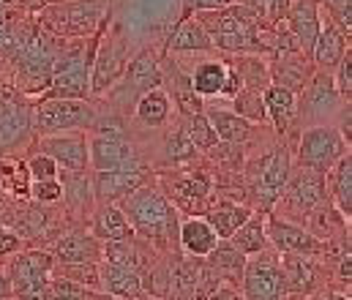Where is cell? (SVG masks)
Returning a JSON list of instances; mask_svg holds the SVG:
<instances>
[{
  "instance_id": "obj_22",
  "label": "cell",
  "mask_w": 352,
  "mask_h": 300,
  "mask_svg": "<svg viewBox=\"0 0 352 300\" xmlns=\"http://www.w3.org/2000/svg\"><path fill=\"white\" fill-rule=\"evenodd\" d=\"M177 238H180V246L186 249L188 257H208L213 251V246L219 243V235L205 221V216L186 218L180 224V229H177Z\"/></svg>"
},
{
  "instance_id": "obj_48",
  "label": "cell",
  "mask_w": 352,
  "mask_h": 300,
  "mask_svg": "<svg viewBox=\"0 0 352 300\" xmlns=\"http://www.w3.org/2000/svg\"><path fill=\"white\" fill-rule=\"evenodd\" d=\"M320 300H350V292L344 295V292H339V290H331L328 295H322Z\"/></svg>"
},
{
  "instance_id": "obj_1",
  "label": "cell",
  "mask_w": 352,
  "mask_h": 300,
  "mask_svg": "<svg viewBox=\"0 0 352 300\" xmlns=\"http://www.w3.org/2000/svg\"><path fill=\"white\" fill-rule=\"evenodd\" d=\"M197 22L208 30L213 47L224 52H249V49H263L260 44V16H254L246 5H224V8H210V11H194Z\"/></svg>"
},
{
  "instance_id": "obj_10",
  "label": "cell",
  "mask_w": 352,
  "mask_h": 300,
  "mask_svg": "<svg viewBox=\"0 0 352 300\" xmlns=\"http://www.w3.org/2000/svg\"><path fill=\"white\" fill-rule=\"evenodd\" d=\"M265 235H267V246L278 254H306V257H317L322 251V240L314 238L309 229L289 224L287 218H267L265 221Z\"/></svg>"
},
{
  "instance_id": "obj_45",
  "label": "cell",
  "mask_w": 352,
  "mask_h": 300,
  "mask_svg": "<svg viewBox=\"0 0 352 300\" xmlns=\"http://www.w3.org/2000/svg\"><path fill=\"white\" fill-rule=\"evenodd\" d=\"M19 246H22L19 235H14V232H8V229H0V257L19 251Z\"/></svg>"
},
{
  "instance_id": "obj_40",
  "label": "cell",
  "mask_w": 352,
  "mask_h": 300,
  "mask_svg": "<svg viewBox=\"0 0 352 300\" xmlns=\"http://www.w3.org/2000/svg\"><path fill=\"white\" fill-rule=\"evenodd\" d=\"M25 167H28L30 181H52V178L60 175V167H58L47 153H36V156H30V161H28Z\"/></svg>"
},
{
  "instance_id": "obj_5",
  "label": "cell",
  "mask_w": 352,
  "mask_h": 300,
  "mask_svg": "<svg viewBox=\"0 0 352 300\" xmlns=\"http://www.w3.org/2000/svg\"><path fill=\"white\" fill-rule=\"evenodd\" d=\"M243 298L246 300H284L287 284L281 270L278 251H270V246L246 257L243 265Z\"/></svg>"
},
{
  "instance_id": "obj_41",
  "label": "cell",
  "mask_w": 352,
  "mask_h": 300,
  "mask_svg": "<svg viewBox=\"0 0 352 300\" xmlns=\"http://www.w3.org/2000/svg\"><path fill=\"white\" fill-rule=\"evenodd\" d=\"M30 197L36 202H44V205H52L63 197V183L58 178L52 181H30Z\"/></svg>"
},
{
  "instance_id": "obj_27",
  "label": "cell",
  "mask_w": 352,
  "mask_h": 300,
  "mask_svg": "<svg viewBox=\"0 0 352 300\" xmlns=\"http://www.w3.org/2000/svg\"><path fill=\"white\" fill-rule=\"evenodd\" d=\"M252 216L249 207L243 205H235V202H219L216 207H208L205 213V221L213 227V232L219 235V240H227L246 218Z\"/></svg>"
},
{
  "instance_id": "obj_51",
  "label": "cell",
  "mask_w": 352,
  "mask_h": 300,
  "mask_svg": "<svg viewBox=\"0 0 352 300\" xmlns=\"http://www.w3.org/2000/svg\"><path fill=\"white\" fill-rule=\"evenodd\" d=\"M331 3H344V0H331Z\"/></svg>"
},
{
  "instance_id": "obj_38",
  "label": "cell",
  "mask_w": 352,
  "mask_h": 300,
  "mask_svg": "<svg viewBox=\"0 0 352 300\" xmlns=\"http://www.w3.org/2000/svg\"><path fill=\"white\" fill-rule=\"evenodd\" d=\"M63 172H66V170H63ZM85 172H88V170H85ZM85 172H69L72 181L63 186V197L72 202L74 207H77V205H80V207L88 205L90 197H93V192H90V181L85 178Z\"/></svg>"
},
{
  "instance_id": "obj_4",
  "label": "cell",
  "mask_w": 352,
  "mask_h": 300,
  "mask_svg": "<svg viewBox=\"0 0 352 300\" xmlns=\"http://www.w3.org/2000/svg\"><path fill=\"white\" fill-rule=\"evenodd\" d=\"M55 270V257L50 251H22L11 262L8 290L16 300H50V279Z\"/></svg>"
},
{
  "instance_id": "obj_35",
  "label": "cell",
  "mask_w": 352,
  "mask_h": 300,
  "mask_svg": "<svg viewBox=\"0 0 352 300\" xmlns=\"http://www.w3.org/2000/svg\"><path fill=\"white\" fill-rule=\"evenodd\" d=\"M232 112H238L241 117H246L249 123H263L265 117V104L263 93L257 88H241L235 96H232Z\"/></svg>"
},
{
  "instance_id": "obj_49",
  "label": "cell",
  "mask_w": 352,
  "mask_h": 300,
  "mask_svg": "<svg viewBox=\"0 0 352 300\" xmlns=\"http://www.w3.org/2000/svg\"><path fill=\"white\" fill-rule=\"evenodd\" d=\"M8 292H11V290H8V281L0 276V300H6V295H8Z\"/></svg>"
},
{
  "instance_id": "obj_30",
  "label": "cell",
  "mask_w": 352,
  "mask_h": 300,
  "mask_svg": "<svg viewBox=\"0 0 352 300\" xmlns=\"http://www.w3.org/2000/svg\"><path fill=\"white\" fill-rule=\"evenodd\" d=\"M137 120L156 128L170 120V96L162 88H151L137 99Z\"/></svg>"
},
{
  "instance_id": "obj_42",
  "label": "cell",
  "mask_w": 352,
  "mask_h": 300,
  "mask_svg": "<svg viewBox=\"0 0 352 300\" xmlns=\"http://www.w3.org/2000/svg\"><path fill=\"white\" fill-rule=\"evenodd\" d=\"M333 82H336V91L350 101V93H352V52L350 49L342 55V60H339V66H336Z\"/></svg>"
},
{
  "instance_id": "obj_23",
  "label": "cell",
  "mask_w": 352,
  "mask_h": 300,
  "mask_svg": "<svg viewBox=\"0 0 352 300\" xmlns=\"http://www.w3.org/2000/svg\"><path fill=\"white\" fill-rule=\"evenodd\" d=\"M278 257H281L287 292H295V295L311 292L317 284V268H314L311 257H306V254H278Z\"/></svg>"
},
{
  "instance_id": "obj_16",
  "label": "cell",
  "mask_w": 352,
  "mask_h": 300,
  "mask_svg": "<svg viewBox=\"0 0 352 300\" xmlns=\"http://www.w3.org/2000/svg\"><path fill=\"white\" fill-rule=\"evenodd\" d=\"M287 19H289V30L298 41V47L311 55V47H314V38L320 33V5L317 0H289L287 5Z\"/></svg>"
},
{
  "instance_id": "obj_17",
  "label": "cell",
  "mask_w": 352,
  "mask_h": 300,
  "mask_svg": "<svg viewBox=\"0 0 352 300\" xmlns=\"http://www.w3.org/2000/svg\"><path fill=\"white\" fill-rule=\"evenodd\" d=\"M98 276H101V290L112 298L134 300L142 292V276L137 268H129L120 262H107L104 268H98Z\"/></svg>"
},
{
  "instance_id": "obj_43",
  "label": "cell",
  "mask_w": 352,
  "mask_h": 300,
  "mask_svg": "<svg viewBox=\"0 0 352 300\" xmlns=\"http://www.w3.org/2000/svg\"><path fill=\"white\" fill-rule=\"evenodd\" d=\"M331 22H333L342 33L350 36V30H352V3L350 0H344V3H331Z\"/></svg>"
},
{
  "instance_id": "obj_37",
  "label": "cell",
  "mask_w": 352,
  "mask_h": 300,
  "mask_svg": "<svg viewBox=\"0 0 352 300\" xmlns=\"http://www.w3.org/2000/svg\"><path fill=\"white\" fill-rule=\"evenodd\" d=\"M0 172H3V183L11 186L16 197H30V175L25 164H0Z\"/></svg>"
},
{
  "instance_id": "obj_46",
  "label": "cell",
  "mask_w": 352,
  "mask_h": 300,
  "mask_svg": "<svg viewBox=\"0 0 352 300\" xmlns=\"http://www.w3.org/2000/svg\"><path fill=\"white\" fill-rule=\"evenodd\" d=\"M232 3H238V0H186V8L188 11H210V8H224Z\"/></svg>"
},
{
  "instance_id": "obj_39",
  "label": "cell",
  "mask_w": 352,
  "mask_h": 300,
  "mask_svg": "<svg viewBox=\"0 0 352 300\" xmlns=\"http://www.w3.org/2000/svg\"><path fill=\"white\" fill-rule=\"evenodd\" d=\"M50 300H90L88 290L72 279H50Z\"/></svg>"
},
{
  "instance_id": "obj_50",
  "label": "cell",
  "mask_w": 352,
  "mask_h": 300,
  "mask_svg": "<svg viewBox=\"0 0 352 300\" xmlns=\"http://www.w3.org/2000/svg\"><path fill=\"white\" fill-rule=\"evenodd\" d=\"M11 3H14V0H0V5H11Z\"/></svg>"
},
{
  "instance_id": "obj_9",
  "label": "cell",
  "mask_w": 352,
  "mask_h": 300,
  "mask_svg": "<svg viewBox=\"0 0 352 300\" xmlns=\"http://www.w3.org/2000/svg\"><path fill=\"white\" fill-rule=\"evenodd\" d=\"M322 200H325V175L300 167L295 175L289 172L276 202H281L284 213L298 216V218H309V213Z\"/></svg>"
},
{
  "instance_id": "obj_8",
  "label": "cell",
  "mask_w": 352,
  "mask_h": 300,
  "mask_svg": "<svg viewBox=\"0 0 352 300\" xmlns=\"http://www.w3.org/2000/svg\"><path fill=\"white\" fill-rule=\"evenodd\" d=\"M90 60L80 49L66 52L52 63V77L47 85V96L52 99H85L90 93Z\"/></svg>"
},
{
  "instance_id": "obj_24",
  "label": "cell",
  "mask_w": 352,
  "mask_h": 300,
  "mask_svg": "<svg viewBox=\"0 0 352 300\" xmlns=\"http://www.w3.org/2000/svg\"><path fill=\"white\" fill-rule=\"evenodd\" d=\"M263 104H265V115L273 120L276 131H287V126L298 115V109H295L298 106L295 93L287 85H267L263 93Z\"/></svg>"
},
{
  "instance_id": "obj_15",
  "label": "cell",
  "mask_w": 352,
  "mask_h": 300,
  "mask_svg": "<svg viewBox=\"0 0 352 300\" xmlns=\"http://www.w3.org/2000/svg\"><path fill=\"white\" fill-rule=\"evenodd\" d=\"M126 71V55L120 44L107 41L96 55H93V71H90V93H104L109 91L118 80H123Z\"/></svg>"
},
{
  "instance_id": "obj_3",
  "label": "cell",
  "mask_w": 352,
  "mask_h": 300,
  "mask_svg": "<svg viewBox=\"0 0 352 300\" xmlns=\"http://www.w3.org/2000/svg\"><path fill=\"white\" fill-rule=\"evenodd\" d=\"M88 139V159L96 172L101 170H140V156L118 123H93Z\"/></svg>"
},
{
  "instance_id": "obj_25",
  "label": "cell",
  "mask_w": 352,
  "mask_h": 300,
  "mask_svg": "<svg viewBox=\"0 0 352 300\" xmlns=\"http://www.w3.org/2000/svg\"><path fill=\"white\" fill-rule=\"evenodd\" d=\"M205 117H208V123L213 126L216 137L224 139V142H230V145L246 142V139L252 137V131H254V123H249L246 117H241V115L232 112V109H221V106H216V109H208Z\"/></svg>"
},
{
  "instance_id": "obj_6",
  "label": "cell",
  "mask_w": 352,
  "mask_h": 300,
  "mask_svg": "<svg viewBox=\"0 0 352 300\" xmlns=\"http://www.w3.org/2000/svg\"><path fill=\"white\" fill-rule=\"evenodd\" d=\"M344 153H350V142L344 139V134L336 126H309L300 134V145H298V161L306 170L314 172H328Z\"/></svg>"
},
{
  "instance_id": "obj_33",
  "label": "cell",
  "mask_w": 352,
  "mask_h": 300,
  "mask_svg": "<svg viewBox=\"0 0 352 300\" xmlns=\"http://www.w3.org/2000/svg\"><path fill=\"white\" fill-rule=\"evenodd\" d=\"M208 194H210V181H208V175H202V172L173 178V197H175L180 205H188V207H191V202H194V205L202 207V202H205Z\"/></svg>"
},
{
  "instance_id": "obj_44",
  "label": "cell",
  "mask_w": 352,
  "mask_h": 300,
  "mask_svg": "<svg viewBox=\"0 0 352 300\" xmlns=\"http://www.w3.org/2000/svg\"><path fill=\"white\" fill-rule=\"evenodd\" d=\"M241 88H243V80H241L238 69H227V77H224V85H221V93H219V96L232 99V96H235Z\"/></svg>"
},
{
  "instance_id": "obj_12",
  "label": "cell",
  "mask_w": 352,
  "mask_h": 300,
  "mask_svg": "<svg viewBox=\"0 0 352 300\" xmlns=\"http://www.w3.org/2000/svg\"><path fill=\"white\" fill-rule=\"evenodd\" d=\"M344 96L336 91L333 74L331 71H317V77L311 80V85L306 88L303 99H300V117L311 120V117H325L342 109Z\"/></svg>"
},
{
  "instance_id": "obj_11",
  "label": "cell",
  "mask_w": 352,
  "mask_h": 300,
  "mask_svg": "<svg viewBox=\"0 0 352 300\" xmlns=\"http://www.w3.org/2000/svg\"><path fill=\"white\" fill-rule=\"evenodd\" d=\"M38 153H47L60 170L66 172H85L90 167L88 139L72 131H55L38 139Z\"/></svg>"
},
{
  "instance_id": "obj_29",
  "label": "cell",
  "mask_w": 352,
  "mask_h": 300,
  "mask_svg": "<svg viewBox=\"0 0 352 300\" xmlns=\"http://www.w3.org/2000/svg\"><path fill=\"white\" fill-rule=\"evenodd\" d=\"M170 49L173 52H208V49H213V41H210L208 30L191 16L177 25V30L170 38Z\"/></svg>"
},
{
  "instance_id": "obj_36",
  "label": "cell",
  "mask_w": 352,
  "mask_h": 300,
  "mask_svg": "<svg viewBox=\"0 0 352 300\" xmlns=\"http://www.w3.org/2000/svg\"><path fill=\"white\" fill-rule=\"evenodd\" d=\"M197 153V148L191 145V139L183 134V128H175V131H170L167 134V139H164V159L167 161H188L191 156Z\"/></svg>"
},
{
  "instance_id": "obj_32",
  "label": "cell",
  "mask_w": 352,
  "mask_h": 300,
  "mask_svg": "<svg viewBox=\"0 0 352 300\" xmlns=\"http://www.w3.org/2000/svg\"><path fill=\"white\" fill-rule=\"evenodd\" d=\"M213 273L227 276V279H241L243 276V265H246V254H241L230 240H219L213 246V251L208 254Z\"/></svg>"
},
{
  "instance_id": "obj_7",
  "label": "cell",
  "mask_w": 352,
  "mask_h": 300,
  "mask_svg": "<svg viewBox=\"0 0 352 300\" xmlns=\"http://www.w3.org/2000/svg\"><path fill=\"white\" fill-rule=\"evenodd\" d=\"M96 120H98V115L85 99H52V96H47L36 109V123L44 134L90 128Z\"/></svg>"
},
{
  "instance_id": "obj_19",
  "label": "cell",
  "mask_w": 352,
  "mask_h": 300,
  "mask_svg": "<svg viewBox=\"0 0 352 300\" xmlns=\"http://www.w3.org/2000/svg\"><path fill=\"white\" fill-rule=\"evenodd\" d=\"M101 254H104V249L98 246V238L85 235V232H69V235H63V238L55 243V249H52V257H58V259L66 262V265L96 262Z\"/></svg>"
},
{
  "instance_id": "obj_26",
  "label": "cell",
  "mask_w": 352,
  "mask_h": 300,
  "mask_svg": "<svg viewBox=\"0 0 352 300\" xmlns=\"http://www.w3.org/2000/svg\"><path fill=\"white\" fill-rule=\"evenodd\" d=\"M328 183H331V192H333V205L336 210L350 221L352 218V156L344 153L328 172Z\"/></svg>"
},
{
  "instance_id": "obj_34",
  "label": "cell",
  "mask_w": 352,
  "mask_h": 300,
  "mask_svg": "<svg viewBox=\"0 0 352 300\" xmlns=\"http://www.w3.org/2000/svg\"><path fill=\"white\" fill-rule=\"evenodd\" d=\"M183 134L191 139L194 148H202V150H210L219 145V137L213 131V126L208 123V117L202 112H194V115H186V126H183Z\"/></svg>"
},
{
  "instance_id": "obj_31",
  "label": "cell",
  "mask_w": 352,
  "mask_h": 300,
  "mask_svg": "<svg viewBox=\"0 0 352 300\" xmlns=\"http://www.w3.org/2000/svg\"><path fill=\"white\" fill-rule=\"evenodd\" d=\"M224 77H227V66L224 63H216V60L199 63L194 69V74H191V91L199 99L219 96L221 93V85H224Z\"/></svg>"
},
{
  "instance_id": "obj_14",
  "label": "cell",
  "mask_w": 352,
  "mask_h": 300,
  "mask_svg": "<svg viewBox=\"0 0 352 300\" xmlns=\"http://www.w3.org/2000/svg\"><path fill=\"white\" fill-rule=\"evenodd\" d=\"M289 172H292V167H289V153H287L284 148L276 150V153H270V156L265 159L263 170H260V175H257V181H254L257 200L263 202L265 210H270V207L276 205L281 189H284V183H287V178H289Z\"/></svg>"
},
{
  "instance_id": "obj_47",
  "label": "cell",
  "mask_w": 352,
  "mask_h": 300,
  "mask_svg": "<svg viewBox=\"0 0 352 300\" xmlns=\"http://www.w3.org/2000/svg\"><path fill=\"white\" fill-rule=\"evenodd\" d=\"M208 300H243L235 290H230V287H219V290H213L210 292V298Z\"/></svg>"
},
{
  "instance_id": "obj_13",
  "label": "cell",
  "mask_w": 352,
  "mask_h": 300,
  "mask_svg": "<svg viewBox=\"0 0 352 300\" xmlns=\"http://www.w3.org/2000/svg\"><path fill=\"white\" fill-rule=\"evenodd\" d=\"M140 186H145L140 170H101V172H96L93 181H90L93 200L98 202V205L123 200V197H129L131 192H137Z\"/></svg>"
},
{
  "instance_id": "obj_2",
  "label": "cell",
  "mask_w": 352,
  "mask_h": 300,
  "mask_svg": "<svg viewBox=\"0 0 352 300\" xmlns=\"http://www.w3.org/2000/svg\"><path fill=\"white\" fill-rule=\"evenodd\" d=\"M120 210L126 213L131 229L148 240H164L177 224L175 205L159 189H148V186H140L137 192L123 197Z\"/></svg>"
},
{
  "instance_id": "obj_21",
  "label": "cell",
  "mask_w": 352,
  "mask_h": 300,
  "mask_svg": "<svg viewBox=\"0 0 352 300\" xmlns=\"http://www.w3.org/2000/svg\"><path fill=\"white\" fill-rule=\"evenodd\" d=\"M123 77H126V88H131L134 96H142V93H148L151 88H159V82H162V69H159L156 52H153L151 47L142 49V52L126 66Z\"/></svg>"
},
{
  "instance_id": "obj_18",
  "label": "cell",
  "mask_w": 352,
  "mask_h": 300,
  "mask_svg": "<svg viewBox=\"0 0 352 300\" xmlns=\"http://www.w3.org/2000/svg\"><path fill=\"white\" fill-rule=\"evenodd\" d=\"M347 49H350V47H347L344 33H342L331 19L322 22V25H320V33H317V38H314V47H311V58H314L317 69H320V71H333Z\"/></svg>"
},
{
  "instance_id": "obj_20",
  "label": "cell",
  "mask_w": 352,
  "mask_h": 300,
  "mask_svg": "<svg viewBox=\"0 0 352 300\" xmlns=\"http://www.w3.org/2000/svg\"><path fill=\"white\" fill-rule=\"evenodd\" d=\"M90 229H93V238H98L101 243L134 238V229H131V224H129L126 213H123L118 205H112V202L98 205V210L93 213Z\"/></svg>"
},
{
  "instance_id": "obj_28",
  "label": "cell",
  "mask_w": 352,
  "mask_h": 300,
  "mask_svg": "<svg viewBox=\"0 0 352 300\" xmlns=\"http://www.w3.org/2000/svg\"><path fill=\"white\" fill-rule=\"evenodd\" d=\"M241 254H246V257H252V254H257V251H263L267 249V235H265V218L263 216H249L230 238H227Z\"/></svg>"
}]
</instances>
